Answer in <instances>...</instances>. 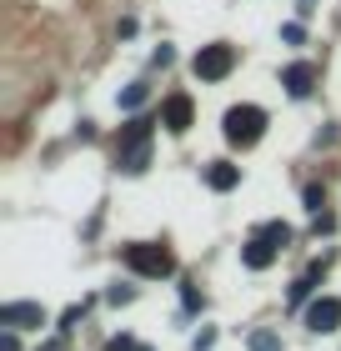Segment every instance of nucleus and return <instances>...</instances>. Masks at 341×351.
<instances>
[{"mask_svg":"<svg viewBox=\"0 0 341 351\" xmlns=\"http://www.w3.org/2000/svg\"><path fill=\"white\" fill-rule=\"evenodd\" d=\"M116 166H121L126 176H141L145 166H151V121H145V116L131 121V131H126V141H121Z\"/></svg>","mask_w":341,"mask_h":351,"instance_id":"1","label":"nucleus"},{"mask_svg":"<svg viewBox=\"0 0 341 351\" xmlns=\"http://www.w3.org/2000/svg\"><path fill=\"white\" fill-rule=\"evenodd\" d=\"M126 266H131L136 276H151V281L176 276V256H171L166 246H156V241H136V246H126Z\"/></svg>","mask_w":341,"mask_h":351,"instance_id":"2","label":"nucleus"},{"mask_svg":"<svg viewBox=\"0 0 341 351\" xmlns=\"http://www.w3.org/2000/svg\"><path fill=\"white\" fill-rule=\"evenodd\" d=\"M266 131V110L261 106H231L226 110V141L231 146H256Z\"/></svg>","mask_w":341,"mask_h":351,"instance_id":"3","label":"nucleus"},{"mask_svg":"<svg viewBox=\"0 0 341 351\" xmlns=\"http://www.w3.org/2000/svg\"><path fill=\"white\" fill-rule=\"evenodd\" d=\"M231 66H236V51H231L226 40H216V45H201V51H196V60H191L196 81H226V75H231Z\"/></svg>","mask_w":341,"mask_h":351,"instance_id":"4","label":"nucleus"},{"mask_svg":"<svg viewBox=\"0 0 341 351\" xmlns=\"http://www.w3.org/2000/svg\"><path fill=\"white\" fill-rule=\"evenodd\" d=\"M45 322H51V316H45L40 301H5V306H0V326H10V331H36Z\"/></svg>","mask_w":341,"mask_h":351,"instance_id":"5","label":"nucleus"},{"mask_svg":"<svg viewBox=\"0 0 341 351\" xmlns=\"http://www.w3.org/2000/svg\"><path fill=\"white\" fill-rule=\"evenodd\" d=\"M306 326L321 331V337L336 331V326H341V301H336V296H316L311 306H306Z\"/></svg>","mask_w":341,"mask_h":351,"instance_id":"6","label":"nucleus"},{"mask_svg":"<svg viewBox=\"0 0 341 351\" xmlns=\"http://www.w3.org/2000/svg\"><path fill=\"white\" fill-rule=\"evenodd\" d=\"M191 95H166V106H161V125H166L171 136H186L191 131Z\"/></svg>","mask_w":341,"mask_h":351,"instance_id":"7","label":"nucleus"},{"mask_svg":"<svg viewBox=\"0 0 341 351\" xmlns=\"http://www.w3.org/2000/svg\"><path fill=\"white\" fill-rule=\"evenodd\" d=\"M281 86H286V95H296V101H306V95H311V86H316V66H306V60H296V66H286V71H281Z\"/></svg>","mask_w":341,"mask_h":351,"instance_id":"8","label":"nucleus"},{"mask_svg":"<svg viewBox=\"0 0 341 351\" xmlns=\"http://www.w3.org/2000/svg\"><path fill=\"white\" fill-rule=\"evenodd\" d=\"M276 251H281V246H271V241H266V236H261V231H256V236H251V241H246V246H241V261H246L251 271H266V266L276 261Z\"/></svg>","mask_w":341,"mask_h":351,"instance_id":"9","label":"nucleus"},{"mask_svg":"<svg viewBox=\"0 0 341 351\" xmlns=\"http://www.w3.org/2000/svg\"><path fill=\"white\" fill-rule=\"evenodd\" d=\"M206 186H211V191H236V186H241V166L211 161V166H206Z\"/></svg>","mask_w":341,"mask_h":351,"instance_id":"10","label":"nucleus"},{"mask_svg":"<svg viewBox=\"0 0 341 351\" xmlns=\"http://www.w3.org/2000/svg\"><path fill=\"white\" fill-rule=\"evenodd\" d=\"M316 276H321V266H311V271H306V276H301L296 286H291V306H301V301L311 296V286H316Z\"/></svg>","mask_w":341,"mask_h":351,"instance_id":"11","label":"nucleus"},{"mask_svg":"<svg viewBox=\"0 0 341 351\" xmlns=\"http://www.w3.org/2000/svg\"><path fill=\"white\" fill-rule=\"evenodd\" d=\"M261 236H266L271 246H291V226H286V221H271V226H261Z\"/></svg>","mask_w":341,"mask_h":351,"instance_id":"12","label":"nucleus"},{"mask_svg":"<svg viewBox=\"0 0 341 351\" xmlns=\"http://www.w3.org/2000/svg\"><path fill=\"white\" fill-rule=\"evenodd\" d=\"M136 106H145V86H141V81L121 90V110H136Z\"/></svg>","mask_w":341,"mask_h":351,"instance_id":"13","label":"nucleus"},{"mask_svg":"<svg viewBox=\"0 0 341 351\" xmlns=\"http://www.w3.org/2000/svg\"><path fill=\"white\" fill-rule=\"evenodd\" d=\"M321 206H327V191H321V186H306V211L321 216Z\"/></svg>","mask_w":341,"mask_h":351,"instance_id":"14","label":"nucleus"},{"mask_svg":"<svg viewBox=\"0 0 341 351\" xmlns=\"http://www.w3.org/2000/svg\"><path fill=\"white\" fill-rule=\"evenodd\" d=\"M251 351H281V341H276L271 331H256V337H251Z\"/></svg>","mask_w":341,"mask_h":351,"instance_id":"15","label":"nucleus"},{"mask_svg":"<svg viewBox=\"0 0 341 351\" xmlns=\"http://www.w3.org/2000/svg\"><path fill=\"white\" fill-rule=\"evenodd\" d=\"M131 296H136V291H131V286H121V281H116V286H110V291H106V301H110V306H126V301H131Z\"/></svg>","mask_w":341,"mask_h":351,"instance_id":"16","label":"nucleus"},{"mask_svg":"<svg viewBox=\"0 0 341 351\" xmlns=\"http://www.w3.org/2000/svg\"><path fill=\"white\" fill-rule=\"evenodd\" d=\"M80 316H86V301H80V306H71V311H66V316H60V331H71V326H75V322H80Z\"/></svg>","mask_w":341,"mask_h":351,"instance_id":"17","label":"nucleus"},{"mask_svg":"<svg viewBox=\"0 0 341 351\" xmlns=\"http://www.w3.org/2000/svg\"><path fill=\"white\" fill-rule=\"evenodd\" d=\"M216 346V326H206V331H196V351H211Z\"/></svg>","mask_w":341,"mask_h":351,"instance_id":"18","label":"nucleus"},{"mask_svg":"<svg viewBox=\"0 0 341 351\" xmlns=\"http://www.w3.org/2000/svg\"><path fill=\"white\" fill-rule=\"evenodd\" d=\"M181 301H186V306H191V311H196V306H201V291H196V286H191V281H186V286H181Z\"/></svg>","mask_w":341,"mask_h":351,"instance_id":"19","label":"nucleus"},{"mask_svg":"<svg viewBox=\"0 0 341 351\" xmlns=\"http://www.w3.org/2000/svg\"><path fill=\"white\" fill-rule=\"evenodd\" d=\"M106 351H141V346H136L131 337H110V346H106Z\"/></svg>","mask_w":341,"mask_h":351,"instance_id":"20","label":"nucleus"},{"mask_svg":"<svg viewBox=\"0 0 341 351\" xmlns=\"http://www.w3.org/2000/svg\"><path fill=\"white\" fill-rule=\"evenodd\" d=\"M0 351H21V341H15V331H5V337H0Z\"/></svg>","mask_w":341,"mask_h":351,"instance_id":"21","label":"nucleus"},{"mask_svg":"<svg viewBox=\"0 0 341 351\" xmlns=\"http://www.w3.org/2000/svg\"><path fill=\"white\" fill-rule=\"evenodd\" d=\"M296 10H301V15H311V0H301V5H296Z\"/></svg>","mask_w":341,"mask_h":351,"instance_id":"22","label":"nucleus"},{"mask_svg":"<svg viewBox=\"0 0 341 351\" xmlns=\"http://www.w3.org/2000/svg\"><path fill=\"white\" fill-rule=\"evenodd\" d=\"M51 351H56V346H51Z\"/></svg>","mask_w":341,"mask_h":351,"instance_id":"23","label":"nucleus"}]
</instances>
